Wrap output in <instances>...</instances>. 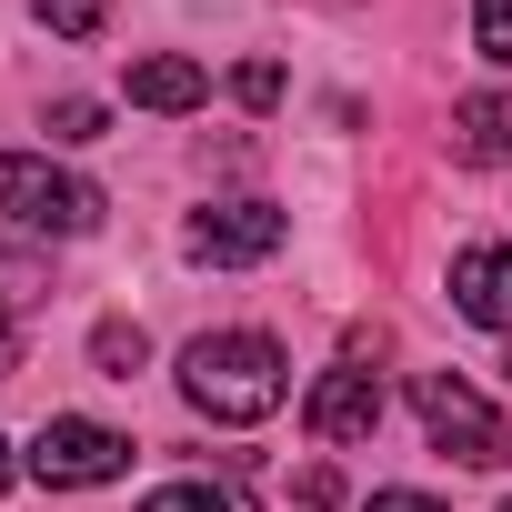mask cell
I'll return each mask as SVG.
<instances>
[{"label":"cell","mask_w":512,"mask_h":512,"mask_svg":"<svg viewBox=\"0 0 512 512\" xmlns=\"http://www.w3.org/2000/svg\"><path fill=\"white\" fill-rule=\"evenodd\" d=\"M181 402L201 422H272L292 402V352L272 332H201L181 352Z\"/></svg>","instance_id":"6da1fadb"},{"label":"cell","mask_w":512,"mask_h":512,"mask_svg":"<svg viewBox=\"0 0 512 512\" xmlns=\"http://www.w3.org/2000/svg\"><path fill=\"white\" fill-rule=\"evenodd\" d=\"M0 211H11L21 231H41V241L101 231V191L81 171H61L51 151H0Z\"/></svg>","instance_id":"7a4b0ae2"},{"label":"cell","mask_w":512,"mask_h":512,"mask_svg":"<svg viewBox=\"0 0 512 512\" xmlns=\"http://www.w3.org/2000/svg\"><path fill=\"white\" fill-rule=\"evenodd\" d=\"M412 412H422L432 452H452L462 472H502V462H512V422H502L462 372H422V382H412Z\"/></svg>","instance_id":"3957f363"},{"label":"cell","mask_w":512,"mask_h":512,"mask_svg":"<svg viewBox=\"0 0 512 512\" xmlns=\"http://www.w3.org/2000/svg\"><path fill=\"white\" fill-rule=\"evenodd\" d=\"M21 472H31L41 492H91V482H121V472H131V432H111V422H91V412H51V422L31 432Z\"/></svg>","instance_id":"277c9868"},{"label":"cell","mask_w":512,"mask_h":512,"mask_svg":"<svg viewBox=\"0 0 512 512\" xmlns=\"http://www.w3.org/2000/svg\"><path fill=\"white\" fill-rule=\"evenodd\" d=\"M282 241H292V211H272V201H211L181 231V251L201 272H251V262H272Z\"/></svg>","instance_id":"5b68a950"},{"label":"cell","mask_w":512,"mask_h":512,"mask_svg":"<svg viewBox=\"0 0 512 512\" xmlns=\"http://www.w3.org/2000/svg\"><path fill=\"white\" fill-rule=\"evenodd\" d=\"M302 422H312L322 442H372V432H382V382H372V372H322V382L302 392Z\"/></svg>","instance_id":"8992f818"},{"label":"cell","mask_w":512,"mask_h":512,"mask_svg":"<svg viewBox=\"0 0 512 512\" xmlns=\"http://www.w3.org/2000/svg\"><path fill=\"white\" fill-rule=\"evenodd\" d=\"M452 312L482 332H512V241H482L452 262Z\"/></svg>","instance_id":"52a82bcc"},{"label":"cell","mask_w":512,"mask_h":512,"mask_svg":"<svg viewBox=\"0 0 512 512\" xmlns=\"http://www.w3.org/2000/svg\"><path fill=\"white\" fill-rule=\"evenodd\" d=\"M452 161H512V91H462L452 101Z\"/></svg>","instance_id":"ba28073f"},{"label":"cell","mask_w":512,"mask_h":512,"mask_svg":"<svg viewBox=\"0 0 512 512\" xmlns=\"http://www.w3.org/2000/svg\"><path fill=\"white\" fill-rule=\"evenodd\" d=\"M201 101H211V71L201 61H181V51L131 61V111H201Z\"/></svg>","instance_id":"9c48e42d"},{"label":"cell","mask_w":512,"mask_h":512,"mask_svg":"<svg viewBox=\"0 0 512 512\" xmlns=\"http://www.w3.org/2000/svg\"><path fill=\"white\" fill-rule=\"evenodd\" d=\"M141 512H251V492L241 482H161Z\"/></svg>","instance_id":"30bf717a"},{"label":"cell","mask_w":512,"mask_h":512,"mask_svg":"<svg viewBox=\"0 0 512 512\" xmlns=\"http://www.w3.org/2000/svg\"><path fill=\"white\" fill-rule=\"evenodd\" d=\"M91 362H101L111 382H131V372L151 362V342H141V322H101V332H91Z\"/></svg>","instance_id":"8fae6325"},{"label":"cell","mask_w":512,"mask_h":512,"mask_svg":"<svg viewBox=\"0 0 512 512\" xmlns=\"http://www.w3.org/2000/svg\"><path fill=\"white\" fill-rule=\"evenodd\" d=\"M31 292H41V262H31V251H0V332H21Z\"/></svg>","instance_id":"7c38bea8"},{"label":"cell","mask_w":512,"mask_h":512,"mask_svg":"<svg viewBox=\"0 0 512 512\" xmlns=\"http://www.w3.org/2000/svg\"><path fill=\"white\" fill-rule=\"evenodd\" d=\"M41 131H51L61 151H81V141H101V131H111V111H101V101H51V111H41Z\"/></svg>","instance_id":"4fadbf2b"},{"label":"cell","mask_w":512,"mask_h":512,"mask_svg":"<svg viewBox=\"0 0 512 512\" xmlns=\"http://www.w3.org/2000/svg\"><path fill=\"white\" fill-rule=\"evenodd\" d=\"M31 11H41L51 41H91V31L111 21V0H31Z\"/></svg>","instance_id":"5bb4252c"},{"label":"cell","mask_w":512,"mask_h":512,"mask_svg":"<svg viewBox=\"0 0 512 512\" xmlns=\"http://www.w3.org/2000/svg\"><path fill=\"white\" fill-rule=\"evenodd\" d=\"M472 41H482V61L512 71V0H472Z\"/></svg>","instance_id":"9a60e30c"},{"label":"cell","mask_w":512,"mask_h":512,"mask_svg":"<svg viewBox=\"0 0 512 512\" xmlns=\"http://www.w3.org/2000/svg\"><path fill=\"white\" fill-rule=\"evenodd\" d=\"M231 101H241V111H272V101H282V61H241V71H231Z\"/></svg>","instance_id":"2e32d148"},{"label":"cell","mask_w":512,"mask_h":512,"mask_svg":"<svg viewBox=\"0 0 512 512\" xmlns=\"http://www.w3.org/2000/svg\"><path fill=\"white\" fill-rule=\"evenodd\" d=\"M292 492H302V502H312V512H332V502H342V482H332V462H312V472H302V482H292Z\"/></svg>","instance_id":"e0dca14e"},{"label":"cell","mask_w":512,"mask_h":512,"mask_svg":"<svg viewBox=\"0 0 512 512\" xmlns=\"http://www.w3.org/2000/svg\"><path fill=\"white\" fill-rule=\"evenodd\" d=\"M362 512H442V502H432V492H372Z\"/></svg>","instance_id":"ac0fdd59"},{"label":"cell","mask_w":512,"mask_h":512,"mask_svg":"<svg viewBox=\"0 0 512 512\" xmlns=\"http://www.w3.org/2000/svg\"><path fill=\"white\" fill-rule=\"evenodd\" d=\"M11 472H21V452H11V442H0V492H11Z\"/></svg>","instance_id":"d6986e66"},{"label":"cell","mask_w":512,"mask_h":512,"mask_svg":"<svg viewBox=\"0 0 512 512\" xmlns=\"http://www.w3.org/2000/svg\"><path fill=\"white\" fill-rule=\"evenodd\" d=\"M502 512H512V502H502Z\"/></svg>","instance_id":"ffe728a7"}]
</instances>
